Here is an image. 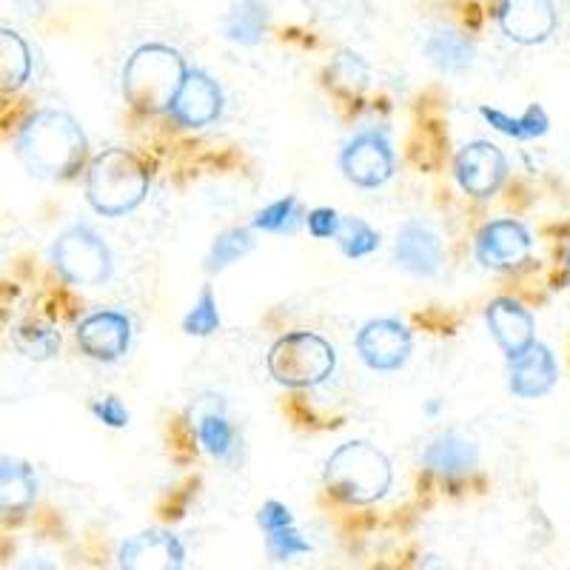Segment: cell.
I'll list each match as a JSON object with an SVG mask.
<instances>
[{
	"mask_svg": "<svg viewBox=\"0 0 570 570\" xmlns=\"http://www.w3.org/2000/svg\"><path fill=\"white\" fill-rule=\"evenodd\" d=\"M14 151L32 175L66 180L83 166L86 135L69 111L40 109L18 129Z\"/></svg>",
	"mask_w": 570,
	"mask_h": 570,
	"instance_id": "1",
	"label": "cell"
},
{
	"mask_svg": "<svg viewBox=\"0 0 570 570\" xmlns=\"http://www.w3.org/2000/svg\"><path fill=\"white\" fill-rule=\"evenodd\" d=\"M188 66L177 49L166 43H146L131 52L124 66V95L142 115L169 111Z\"/></svg>",
	"mask_w": 570,
	"mask_h": 570,
	"instance_id": "2",
	"label": "cell"
},
{
	"mask_svg": "<svg viewBox=\"0 0 570 570\" xmlns=\"http://www.w3.org/2000/svg\"><path fill=\"white\" fill-rule=\"evenodd\" d=\"M391 462L371 442H345L325 462V485L348 505H371L389 493Z\"/></svg>",
	"mask_w": 570,
	"mask_h": 570,
	"instance_id": "3",
	"label": "cell"
},
{
	"mask_svg": "<svg viewBox=\"0 0 570 570\" xmlns=\"http://www.w3.org/2000/svg\"><path fill=\"white\" fill-rule=\"evenodd\" d=\"M149 191V171L126 149L100 151L86 175V197L104 217H124L135 212Z\"/></svg>",
	"mask_w": 570,
	"mask_h": 570,
	"instance_id": "4",
	"label": "cell"
},
{
	"mask_svg": "<svg viewBox=\"0 0 570 570\" xmlns=\"http://www.w3.org/2000/svg\"><path fill=\"white\" fill-rule=\"evenodd\" d=\"M266 365L285 389H314L334 374L337 351L314 331H292L268 348Z\"/></svg>",
	"mask_w": 570,
	"mask_h": 570,
	"instance_id": "5",
	"label": "cell"
},
{
	"mask_svg": "<svg viewBox=\"0 0 570 570\" xmlns=\"http://www.w3.org/2000/svg\"><path fill=\"white\" fill-rule=\"evenodd\" d=\"M52 263L66 283L100 285L111 277V252L91 226H71L58 234Z\"/></svg>",
	"mask_w": 570,
	"mask_h": 570,
	"instance_id": "6",
	"label": "cell"
},
{
	"mask_svg": "<svg viewBox=\"0 0 570 570\" xmlns=\"http://www.w3.org/2000/svg\"><path fill=\"white\" fill-rule=\"evenodd\" d=\"M394 146H391L389 135L380 129H365L354 135L340 155V169H343L345 180L360 188L383 186L394 175Z\"/></svg>",
	"mask_w": 570,
	"mask_h": 570,
	"instance_id": "7",
	"label": "cell"
},
{
	"mask_svg": "<svg viewBox=\"0 0 570 570\" xmlns=\"http://www.w3.org/2000/svg\"><path fill=\"white\" fill-rule=\"evenodd\" d=\"M356 351L368 368L396 371L409 363L411 351H414V337L400 320H371L356 334Z\"/></svg>",
	"mask_w": 570,
	"mask_h": 570,
	"instance_id": "8",
	"label": "cell"
},
{
	"mask_svg": "<svg viewBox=\"0 0 570 570\" xmlns=\"http://www.w3.org/2000/svg\"><path fill=\"white\" fill-rule=\"evenodd\" d=\"M454 177L462 191L471 197L497 195L508 177L505 155L488 140H473L462 146L454 160Z\"/></svg>",
	"mask_w": 570,
	"mask_h": 570,
	"instance_id": "9",
	"label": "cell"
},
{
	"mask_svg": "<svg viewBox=\"0 0 570 570\" xmlns=\"http://www.w3.org/2000/svg\"><path fill=\"white\" fill-rule=\"evenodd\" d=\"M557 20L553 0H502L497 9L502 35L519 46L544 43L557 32Z\"/></svg>",
	"mask_w": 570,
	"mask_h": 570,
	"instance_id": "10",
	"label": "cell"
},
{
	"mask_svg": "<svg viewBox=\"0 0 570 570\" xmlns=\"http://www.w3.org/2000/svg\"><path fill=\"white\" fill-rule=\"evenodd\" d=\"M223 111V91L217 80L203 69H188L177 98L171 100L169 115L177 126L186 129H200L217 120Z\"/></svg>",
	"mask_w": 570,
	"mask_h": 570,
	"instance_id": "11",
	"label": "cell"
},
{
	"mask_svg": "<svg viewBox=\"0 0 570 570\" xmlns=\"http://www.w3.org/2000/svg\"><path fill=\"white\" fill-rule=\"evenodd\" d=\"M117 559L120 570H183L186 548L171 531L149 528L126 539Z\"/></svg>",
	"mask_w": 570,
	"mask_h": 570,
	"instance_id": "12",
	"label": "cell"
},
{
	"mask_svg": "<svg viewBox=\"0 0 570 570\" xmlns=\"http://www.w3.org/2000/svg\"><path fill=\"white\" fill-rule=\"evenodd\" d=\"M78 345L98 363H117L131 345V320L120 312H95L78 325Z\"/></svg>",
	"mask_w": 570,
	"mask_h": 570,
	"instance_id": "13",
	"label": "cell"
},
{
	"mask_svg": "<svg viewBox=\"0 0 570 570\" xmlns=\"http://www.w3.org/2000/svg\"><path fill=\"white\" fill-rule=\"evenodd\" d=\"M531 254V234L517 220H493L476 237V259L488 268H517Z\"/></svg>",
	"mask_w": 570,
	"mask_h": 570,
	"instance_id": "14",
	"label": "cell"
},
{
	"mask_svg": "<svg viewBox=\"0 0 570 570\" xmlns=\"http://www.w3.org/2000/svg\"><path fill=\"white\" fill-rule=\"evenodd\" d=\"M559 365L548 345L533 343L519 356L508 360V385L522 400H539L557 385Z\"/></svg>",
	"mask_w": 570,
	"mask_h": 570,
	"instance_id": "15",
	"label": "cell"
},
{
	"mask_svg": "<svg viewBox=\"0 0 570 570\" xmlns=\"http://www.w3.org/2000/svg\"><path fill=\"white\" fill-rule=\"evenodd\" d=\"M394 257L400 268H405L414 277H434V274H440L445 252H442V240L434 228L420 220H411L396 234Z\"/></svg>",
	"mask_w": 570,
	"mask_h": 570,
	"instance_id": "16",
	"label": "cell"
},
{
	"mask_svg": "<svg viewBox=\"0 0 570 570\" xmlns=\"http://www.w3.org/2000/svg\"><path fill=\"white\" fill-rule=\"evenodd\" d=\"M485 320H488V328H491L493 340L505 356H519L525 348H531L537 340H533V317L528 312L525 305L517 303L511 297H497L488 303L485 308Z\"/></svg>",
	"mask_w": 570,
	"mask_h": 570,
	"instance_id": "17",
	"label": "cell"
},
{
	"mask_svg": "<svg viewBox=\"0 0 570 570\" xmlns=\"http://www.w3.org/2000/svg\"><path fill=\"white\" fill-rule=\"evenodd\" d=\"M476 460H480L476 445L462 434H456V431L434 436L431 445L425 448V454H422L428 471L440 473V476H465L468 471L476 468Z\"/></svg>",
	"mask_w": 570,
	"mask_h": 570,
	"instance_id": "18",
	"label": "cell"
},
{
	"mask_svg": "<svg viewBox=\"0 0 570 570\" xmlns=\"http://www.w3.org/2000/svg\"><path fill=\"white\" fill-rule=\"evenodd\" d=\"M268 7L263 0H237L226 14L223 32L234 46H257L268 32Z\"/></svg>",
	"mask_w": 570,
	"mask_h": 570,
	"instance_id": "19",
	"label": "cell"
},
{
	"mask_svg": "<svg viewBox=\"0 0 570 570\" xmlns=\"http://www.w3.org/2000/svg\"><path fill=\"white\" fill-rule=\"evenodd\" d=\"M38 480L27 462L3 456L0 462V508L7 513H23L35 502Z\"/></svg>",
	"mask_w": 570,
	"mask_h": 570,
	"instance_id": "20",
	"label": "cell"
},
{
	"mask_svg": "<svg viewBox=\"0 0 570 570\" xmlns=\"http://www.w3.org/2000/svg\"><path fill=\"white\" fill-rule=\"evenodd\" d=\"M425 55L440 71L460 75L473 63V43L468 35L456 32V29H436L425 40Z\"/></svg>",
	"mask_w": 570,
	"mask_h": 570,
	"instance_id": "21",
	"label": "cell"
},
{
	"mask_svg": "<svg viewBox=\"0 0 570 570\" xmlns=\"http://www.w3.org/2000/svg\"><path fill=\"white\" fill-rule=\"evenodd\" d=\"M480 115L485 117L493 129L502 131L505 137H513V140H537V137L548 135V129H551V117H548V111H544L539 104L528 106L525 115H519V117H511L505 115V111L491 109V106H482Z\"/></svg>",
	"mask_w": 570,
	"mask_h": 570,
	"instance_id": "22",
	"label": "cell"
},
{
	"mask_svg": "<svg viewBox=\"0 0 570 570\" xmlns=\"http://www.w3.org/2000/svg\"><path fill=\"white\" fill-rule=\"evenodd\" d=\"M32 75V52L14 29H0V78L3 91L20 89Z\"/></svg>",
	"mask_w": 570,
	"mask_h": 570,
	"instance_id": "23",
	"label": "cell"
},
{
	"mask_svg": "<svg viewBox=\"0 0 570 570\" xmlns=\"http://www.w3.org/2000/svg\"><path fill=\"white\" fill-rule=\"evenodd\" d=\"M197 440L214 460H232L237 451V434L220 405L197 416Z\"/></svg>",
	"mask_w": 570,
	"mask_h": 570,
	"instance_id": "24",
	"label": "cell"
},
{
	"mask_svg": "<svg viewBox=\"0 0 570 570\" xmlns=\"http://www.w3.org/2000/svg\"><path fill=\"white\" fill-rule=\"evenodd\" d=\"M254 246H257V240H254V234L248 232V228H228V232H223L220 237L212 243V248H208L206 268L212 274L226 272L228 266L240 263L246 254H252Z\"/></svg>",
	"mask_w": 570,
	"mask_h": 570,
	"instance_id": "25",
	"label": "cell"
},
{
	"mask_svg": "<svg viewBox=\"0 0 570 570\" xmlns=\"http://www.w3.org/2000/svg\"><path fill=\"white\" fill-rule=\"evenodd\" d=\"M14 348L29 360H52L60 351V334L52 325L20 323L12 334Z\"/></svg>",
	"mask_w": 570,
	"mask_h": 570,
	"instance_id": "26",
	"label": "cell"
},
{
	"mask_svg": "<svg viewBox=\"0 0 570 570\" xmlns=\"http://www.w3.org/2000/svg\"><path fill=\"white\" fill-rule=\"evenodd\" d=\"M334 240H337L340 252L351 259L368 257V254H374L376 248H380V234H376L368 223L360 220V217H343Z\"/></svg>",
	"mask_w": 570,
	"mask_h": 570,
	"instance_id": "27",
	"label": "cell"
},
{
	"mask_svg": "<svg viewBox=\"0 0 570 570\" xmlns=\"http://www.w3.org/2000/svg\"><path fill=\"white\" fill-rule=\"evenodd\" d=\"M299 203L297 197H283V200L272 203L254 217V228L268 234H294L299 226Z\"/></svg>",
	"mask_w": 570,
	"mask_h": 570,
	"instance_id": "28",
	"label": "cell"
},
{
	"mask_svg": "<svg viewBox=\"0 0 570 570\" xmlns=\"http://www.w3.org/2000/svg\"><path fill=\"white\" fill-rule=\"evenodd\" d=\"M217 328H220V312H217V299H214L212 288L206 285L197 303L191 305V312L183 320V331L188 337H212Z\"/></svg>",
	"mask_w": 570,
	"mask_h": 570,
	"instance_id": "29",
	"label": "cell"
},
{
	"mask_svg": "<svg viewBox=\"0 0 570 570\" xmlns=\"http://www.w3.org/2000/svg\"><path fill=\"white\" fill-rule=\"evenodd\" d=\"M266 548L268 553H272L274 562H288V559L303 557V553L312 551V542L297 531L294 522H288V525H279V528H272V531H266Z\"/></svg>",
	"mask_w": 570,
	"mask_h": 570,
	"instance_id": "30",
	"label": "cell"
},
{
	"mask_svg": "<svg viewBox=\"0 0 570 570\" xmlns=\"http://www.w3.org/2000/svg\"><path fill=\"white\" fill-rule=\"evenodd\" d=\"M305 223H308V232H312L317 240H331V237H337L343 214H337L334 208H314V212H308Z\"/></svg>",
	"mask_w": 570,
	"mask_h": 570,
	"instance_id": "31",
	"label": "cell"
},
{
	"mask_svg": "<svg viewBox=\"0 0 570 570\" xmlns=\"http://www.w3.org/2000/svg\"><path fill=\"white\" fill-rule=\"evenodd\" d=\"M91 414L98 416V420L109 428L129 425V411H126V405L117 400V396H104V400L95 402V405H91Z\"/></svg>",
	"mask_w": 570,
	"mask_h": 570,
	"instance_id": "32",
	"label": "cell"
},
{
	"mask_svg": "<svg viewBox=\"0 0 570 570\" xmlns=\"http://www.w3.org/2000/svg\"><path fill=\"white\" fill-rule=\"evenodd\" d=\"M18 570H58V568H55V562H49V559L35 557V559H27Z\"/></svg>",
	"mask_w": 570,
	"mask_h": 570,
	"instance_id": "33",
	"label": "cell"
},
{
	"mask_svg": "<svg viewBox=\"0 0 570 570\" xmlns=\"http://www.w3.org/2000/svg\"><path fill=\"white\" fill-rule=\"evenodd\" d=\"M422 570H451L440 557H425L422 559Z\"/></svg>",
	"mask_w": 570,
	"mask_h": 570,
	"instance_id": "34",
	"label": "cell"
},
{
	"mask_svg": "<svg viewBox=\"0 0 570 570\" xmlns=\"http://www.w3.org/2000/svg\"><path fill=\"white\" fill-rule=\"evenodd\" d=\"M568 272H570V252H568Z\"/></svg>",
	"mask_w": 570,
	"mask_h": 570,
	"instance_id": "35",
	"label": "cell"
}]
</instances>
